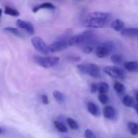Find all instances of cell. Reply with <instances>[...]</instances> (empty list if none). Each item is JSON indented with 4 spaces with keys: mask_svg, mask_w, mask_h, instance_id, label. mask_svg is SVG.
<instances>
[{
    "mask_svg": "<svg viewBox=\"0 0 138 138\" xmlns=\"http://www.w3.org/2000/svg\"><path fill=\"white\" fill-rule=\"evenodd\" d=\"M111 19V15L107 12H94L89 13L83 20V25L89 28H102L105 27Z\"/></svg>",
    "mask_w": 138,
    "mask_h": 138,
    "instance_id": "obj_1",
    "label": "cell"
},
{
    "mask_svg": "<svg viewBox=\"0 0 138 138\" xmlns=\"http://www.w3.org/2000/svg\"><path fill=\"white\" fill-rule=\"evenodd\" d=\"M77 70L80 73L88 75L93 78L101 77V68L100 67L95 63H83L78 64L77 66Z\"/></svg>",
    "mask_w": 138,
    "mask_h": 138,
    "instance_id": "obj_2",
    "label": "cell"
},
{
    "mask_svg": "<svg viewBox=\"0 0 138 138\" xmlns=\"http://www.w3.org/2000/svg\"><path fill=\"white\" fill-rule=\"evenodd\" d=\"M33 61L38 66L43 68H50L56 66L59 62V58L57 56H41L34 55Z\"/></svg>",
    "mask_w": 138,
    "mask_h": 138,
    "instance_id": "obj_3",
    "label": "cell"
},
{
    "mask_svg": "<svg viewBox=\"0 0 138 138\" xmlns=\"http://www.w3.org/2000/svg\"><path fill=\"white\" fill-rule=\"evenodd\" d=\"M31 44L37 52L42 55H49L50 52L49 50V47L44 40L40 37H33L31 38Z\"/></svg>",
    "mask_w": 138,
    "mask_h": 138,
    "instance_id": "obj_4",
    "label": "cell"
},
{
    "mask_svg": "<svg viewBox=\"0 0 138 138\" xmlns=\"http://www.w3.org/2000/svg\"><path fill=\"white\" fill-rule=\"evenodd\" d=\"M103 72L105 74L114 79L123 80L126 77L124 71L119 68L118 66H107L103 68Z\"/></svg>",
    "mask_w": 138,
    "mask_h": 138,
    "instance_id": "obj_5",
    "label": "cell"
},
{
    "mask_svg": "<svg viewBox=\"0 0 138 138\" xmlns=\"http://www.w3.org/2000/svg\"><path fill=\"white\" fill-rule=\"evenodd\" d=\"M68 38H69V37H66V38L57 40V41H54L53 43L48 45L50 52H51V53H55V52L63 51L66 49H68L69 47Z\"/></svg>",
    "mask_w": 138,
    "mask_h": 138,
    "instance_id": "obj_6",
    "label": "cell"
},
{
    "mask_svg": "<svg viewBox=\"0 0 138 138\" xmlns=\"http://www.w3.org/2000/svg\"><path fill=\"white\" fill-rule=\"evenodd\" d=\"M112 50V46H111L110 42L98 45L95 48V55L99 59H103L107 57Z\"/></svg>",
    "mask_w": 138,
    "mask_h": 138,
    "instance_id": "obj_7",
    "label": "cell"
},
{
    "mask_svg": "<svg viewBox=\"0 0 138 138\" xmlns=\"http://www.w3.org/2000/svg\"><path fill=\"white\" fill-rule=\"evenodd\" d=\"M16 26L18 27V28H21V29L25 30L28 33V35L32 36L35 33L34 26H33L32 23L28 21H25L24 20H17Z\"/></svg>",
    "mask_w": 138,
    "mask_h": 138,
    "instance_id": "obj_8",
    "label": "cell"
},
{
    "mask_svg": "<svg viewBox=\"0 0 138 138\" xmlns=\"http://www.w3.org/2000/svg\"><path fill=\"white\" fill-rule=\"evenodd\" d=\"M120 33L128 37H138V28H123Z\"/></svg>",
    "mask_w": 138,
    "mask_h": 138,
    "instance_id": "obj_9",
    "label": "cell"
},
{
    "mask_svg": "<svg viewBox=\"0 0 138 138\" xmlns=\"http://www.w3.org/2000/svg\"><path fill=\"white\" fill-rule=\"evenodd\" d=\"M55 5L53 3H49V2H46V3H42L39 5H37L36 7H34L32 9V12L33 13H37L40 10H43V9H47V10H53L55 9Z\"/></svg>",
    "mask_w": 138,
    "mask_h": 138,
    "instance_id": "obj_10",
    "label": "cell"
},
{
    "mask_svg": "<svg viewBox=\"0 0 138 138\" xmlns=\"http://www.w3.org/2000/svg\"><path fill=\"white\" fill-rule=\"evenodd\" d=\"M124 68L131 72H135L138 71V63L136 61H128L123 63Z\"/></svg>",
    "mask_w": 138,
    "mask_h": 138,
    "instance_id": "obj_11",
    "label": "cell"
},
{
    "mask_svg": "<svg viewBox=\"0 0 138 138\" xmlns=\"http://www.w3.org/2000/svg\"><path fill=\"white\" fill-rule=\"evenodd\" d=\"M103 115L107 119H109V120H111V119H114L115 115V108L111 106H107L104 107L103 109Z\"/></svg>",
    "mask_w": 138,
    "mask_h": 138,
    "instance_id": "obj_12",
    "label": "cell"
},
{
    "mask_svg": "<svg viewBox=\"0 0 138 138\" xmlns=\"http://www.w3.org/2000/svg\"><path fill=\"white\" fill-rule=\"evenodd\" d=\"M111 27L112 29H114L116 32H120L123 28H124V23H123L120 19H115L114 20L111 24Z\"/></svg>",
    "mask_w": 138,
    "mask_h": 138,
    "instance_id": "obj_13",
    "label": "cell"
},
{
    "mask_svg": "<svg viewBox=\"0 0 138 138\" xmlns=\"http://www.w3.org/2000/svg\"><path fill=\"white\" fill-rule=\"evenodd\" d=\"M3 31L4 32H7V33H10L11 34L16 36L17 37H20V38H23L24 36L22 34V33L19 30L18 28H15V27H11V26H8V27H5L3 28Z\"/></svg>",
    "mask_w": 138,
    "mask_h": 138,
    "instance_id": "obj_14",
    "label": "cell"
},
{
    "mask_svg": "<svg viewBox=\"0 0 138 138\" xmlns=\"http://www.w3.org/2000/svg\"><path fill=\"white\" fill-rule=\"evenodd\" d=\"M87 109L90 114H92L94 116L99 115V109L96 104L93 102H88L87 104Z\"/></svg>",
    "mask_w": 138,
    "mask_h": 138,
    "instance_id": "obj_15",
    "label": "cell"
},
{
    "mask_svg": "<svg viewBox=\"0 0 138 138\" xmlns=\"http://www.w3.org/2000/svg\"><path fill=\"white\" fill-rule=\"evenodd\" d=\"M4 14L7 16H11L13 17H17L20 16V12L15 8H12L11 7H5L4 9Z\"/></svg>",
    "mask_w": 138,
    "mask_h": 138,
    "instance_id": "obj_16",
    "label": "cell"
},
{
    "mask_svg": "<svg viewBox=\"0 0 138 138\" xmlns=\"http://www.w3.org/2000/svg\"><path fill=\"white\" fill-rule=\"evenodd\" d=\"M123 103L125 107H133L135 106V100L132 96L127 95L123 98Z\"/></svg>",
    "mask_w": 138,
    "mask_h": 138,
    "instance_id": "obj_17",
    "label": "cell"
},
{
    "mask_svg": "<svg viewBox=\"0 0 138 138\" xmlns=\"http://www.w3.org/2000/svg\"><path fill=\"white\" fill-rule=\"evenodd\" d=\"M53 97L55 99V101L59 103H63L65 101V95L58 90H55L53 92Z\"/></svg>",
    "mask_w": 138,
    "mask_h": 138,
    "instance_id": "obj_18",
    "label": "cell"
},
{
    "mask_svg": "<svg viewBox=\"0 0 138 138\" xmlns=\"http://www.w3.org/2000/svg\"><path fill=\"white\" fill-rule=\"evenodd\" d=\"M111 60L115 65H121L123 62V58L120 54H114L111 56Z\"/></svg>",
    "mask_w": 138,
    "mask_h": 138,
    "instance_id": "obj_19",
    "label": "cell"
},
{
    "mask_svg": "<svg viewBox=\"0 0 138 138\" xmlns=\"http://www.w3.org/2000/svg\"><path fill=\"white\" fill-rule=\"evenodd\" d=\"M98 90L99 93H107L109 90V84L107 82H101L98 84Z\"/></svg>",
    "mask_w": 138,
    "mask_h": 138,
    "instance_id": "obj_20",
    "label": "cell"
},
{
    "mask_svg": "<svg viewBox=\"0 0 138 138\" xmlns=\"http://www.w3.org/2000/svg\"><path fill=\"white\" fill-rule=\"evenodd\" d=\"M114 89H115V90L118 93H123L125 91L124 85L119 81H115L114 83Z\"/></svg>",
    "mask_w": 138,
    "mask_h": 138,
    "instance_id": "obj_21",
    "label": "cell"
},
{
    "mask_svg": "<svg viewBox=\"0 0 138 138\" xmlns=\"http://www.w3.org/2000/svg\"><path fill=\"white\" fill-rule=\"evenodd\" d=\"M54 124H55V127L56 128V129L59 131L60 132H68V128H66V126L63 124V123H61L59 121H55L54 122Z\"/></svg>",
    "mask_w": 138,
    "mask_h": 138,
    "instance_id": "obj_22",
    "label": "cell"
},
{
    "mask_svg": "<svg viewBox=\"0 0 138 138\" xmlns=\"http://www.w3.org/2000/svg\"><path fill=\"white\" fill-rule=\"evenodd\" d=\"M128 128L132 134L137 135L138 134V124L136 123H128Z\"/></svg>",
    "mask_w": 138,
    "mask_h": 138,
    "instance_id": "obj_23",
    "label": "cell"
},
{
    "mask_svg": "<svg viewBox=\"0 0 138 138\" xmlns=\"http://www.w3.org/2000/svg\"><path fill=\"white\" fill-rule=\"evenodd\" d=\"M67 123H68V126L72 128V129L77 130L79 128V125H78V123H77V121H75L73 119H72V118H68V119H67Z\"/></svg>",
    "mask_w": 138,
    "mask_h": 138,
    "instance_id": "obj_24",
    "label": "cell"
},
{
    "mask_svg": "<svg viewBox=\"0 0 138 138\" xmlns=\"http://www.w3.org/2000/svg\"><path fill=\"white\" fill-rule=\"evenodd\" d=\"M81 47V50L84 54H86V55H89L90 53H92L93 50V47L92 45H89V44H85V45H83L80 46Z\"/></svg>",
    "mask_w": 138,
    "mask_h": 138,
    "instance_id": "obj_25",
    "label": "cell"
},
{
    "mask_svg": "<svg viewBox=\"0 0 138 138\" xmlns=\"http://www.w3.org/2000/svg\"><path fill=\"white\" fill-rule=\"evenodd\" d=\"M98 100L102 104L105 105V104H107L109 102V98L107 97V95L106 93H100L98 96Z\"/></svg>",
    "mask_w": 138,
    "mask_h": 138,
    "instance_id": "obj_26",
    "label": "cell"
},
{
    "mask_svg": "<svg viewBox=\"0 0 138 138\" xmlns=\"http://www.w3.org/2000/svg\"><path fill=\"white\" fill-rule=\"evenodd\" d=\"M67 59L69 62H72V63H77V62H79L81 58L80 56H77V55H70L67 57Z\"/></svg>",
    "mask_w": 138,
    "mask_h": 138,
    "instance_id": "obj_27",
    "label": "cell"
},
{
    "mask_svg": "<svg viewBox=\"0 0 138 138\" xmlns=\"http://www.w3.org/2000/svg\"><path fill=\"white\" fill-rule=\"evenodd\" d=\"M84 136H85V137H86V138H96V136H95L94 133L92 131L89 130V129L85 130Z\"/></svg>",
    "mask_w": 138,
    "mask_h": 138,
    "instance_id": "obj_28",
    "label": "cell"
},
{
    "mask_svg": "<svg viewBox=\"0 0 138 138\" xmlns=\"http://www.w3.org/2000/svg\"><path fill=\"white\" fill-rule=\"evenodd\" d=\"M98 85L96 83H92L91 85H90V92L92 93H95L98 91Z\"/></svg>",
    "mask_w": 138,
    "mask_h": 138,
    "instance_id": "obj_29",
    "label": "cell"
},
{
    "mask_svg": "<svg viewBox=\"0 0 138 138\" xmlns=\"http://www.w3.org/2000/svg\"><path fill=\"white\" fill-rule=\"evenodd\" d=\"M41 99L42 103L45 104V105H47V104H49V98H48V96H47V95H46V94H41Z\"/></svg>",
    "mask_w": 138,
    "mask_h": 138,
    "instance_id": "obj_30",
    "label": "cell"
},
{
    "mask_svg": "<svg viewBox=\"0 0 138 138\" xmlns=\"http://www.w3.org/2000/svg\"><path fill=\"white\" fill-rule=\"evenodd\" d=\"M134 107H135V110H136V113L138 114V104H135V106H134Z\"/></svg>",
    "mask_w": 138,
    "mask_h": 138,
    "instance_id": "obj_31",
    "label": "cell"
},
{
    "mask_svg": "<svg viewBox=\"0 0 138 138\" xmlns=\"http://www.w3.org/2000/svg\"><path fill=\"white\" fill-rule=\"evenodd\" d=\"M2 15H3V10H2L1 8H0V18H1Z\"/></svg>",
    "mask_w": 138,
    "mask_h": 138,
    "instance_id": "obj_32",
    "label": "cell"
},
{
    "mask_svg": "<svg viewBox=\"0 0 138 138\" xmlns=\"http://www.w3.org/2000/svg\"><path fill=\"white\" fill-rule=\"evenodd\" d=\"M136 102H138V92H137L136 94Z\"/></svg>",
    "mask_w": 138,
    "mask_h": 138,
    "instance_id": "obj_33",
    "label": "cell"
},
{
    "mask_svg": "<svg viewBox=\"0 0 138 138\" xmlns=\"http://www.w3.org/2000/svg\"><path fill=\"white\" fill-rule=\"evenodd\" d=\"M2 133H3V129L0 128V134H2Z\"/></svg>",
    "mask_w": 138,
    "mask_h": 138,
    "instance_id": "obj_34",
    "label": "cell"
},
{
    "mask_svg": "<svg viewBox=\"0 0 138 138\" xmlns=\"http://www.w3.org/2000/svg\"><path fill=\"white\" fill-rule=\"evenodd\" d=\"M77 1H82V0H77Z\"/></svg>",
    "mask_w": 138,
    "mask_h": 138,
    "instance_id": "obj_35",
    "label": "cell"
},
{
    "mask_svg": "<svg viewBox=\"0 0 138 138\" xmlns=\"http://www.w3.org/2000/svg\"><path fill=\"white\" fill-rule=\"evenodd\" d=\"M68 138H69V137H68Z\"/></svg>",
    "mask_w": 138,
    "mask_h": 138,
    "instance_id": "obj_36",
    "label": "cell"
}]
</instances>
